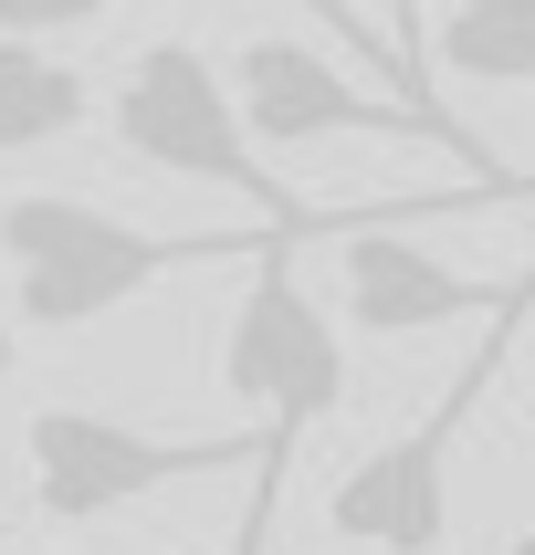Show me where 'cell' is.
Segmentation results:
<instances>
[{"mask_svg":"<svg viewBox=\"0 0 535 555\" xmlns=\"http://www.w3.org/2000/svg\"><path fill=\"white\" fill-rule=\"evenodd\" d=\"M263 242V220L242 231H137V220L94 210V199H63V189H22V199H0V262H11V325L31 336H85L105 314H126L137 294L179 273H211V262H252Z\"/></svg>","mask_w":535,"mask_h":555,"instance_id":"obj_1","label":"cell"},{"mask_svg":"<svg viewBox=\"0 0 535 555\" xmlns=\"http://www.w3.org/2000/svg\"><path fill=\"white\" fill-rule=\"evenodd\" d=\"M294 251H305V242H263V251H252V283H242V305H231V336H220V388H231L242 409H263L242 555L263 545V525H273L283 472H294L305 430L346 399V336H336V314L315 305V283H305Z\"/></svg>","mask_w":535,"mask_h":555,"instance_id":"obj_2","label":"cell"},{"mask_svg":"<svg viewBox=\"0 0 535 555\" xmlns=\"http://www.w3.org/2000/svg\"><path fill=\"white\" fill-rule=\"evenodd\" d=\"M105 126H116V147L137 157V168L231 189V199H252L263 231H283V242H305V251L326 242V210L294 199V189L263 168V147L242 137V105H231V74H220L200 42H148V53L116 74V94H105Z\"/></svg>","mask_w":535,"mask_h":555,"instance_id":"obj_3","label":"cell"},{"mask_svg":"<svg viewBox=\"0 0 535 555\" xmlns=\"http://www.w3.org/2000/svg\"><path fill=\"white\" fill-rule=\"evenodd\" d=\"M525 305H535V273L504 283V305L483 314V346L451 367L431 420L399 430V440H378V451H357V462L326 482V534H336V545H357V555H441L451 545V451H462V430H472V409H483V388H494Z\"/></svg>","mask_w":535,"mask_h":555,"instance_id":"obj_4","label":"cell"},{"mask_svg":"<svg viewBox=\"0 0 535 555\" xmlns=\"http://www.w3.org/2000/svg\"><path fill=\"white\" fill-rule=\"evenodd\" d=\"M22 462H31V514H42V525H105V514H126V503L168 493V482H200V472L252 462V440L137 430V420H105V409L42 399L22 420Z\"/></svg>","mask_w":535,"mask_h":555,"instance_id":"obj_5","label":"cell"},{"mask_svg":"<svg viewBox=\"0 0 535 555\" xmlns=\"http://www.w3.org/2000/svg\"><path fill=\"white\" fill-rule=\"evenodd\" d=\"M231 105H242V137H252V147H315V137H431V147H451L472 168V189H535V179H514V168H494V147H483L472 126L431 116V105H409V94L346 85L315 42H242V53H231Z\"/></svg>","mask_w":535,"mask_h":555,"instance_id":"obj_6","label":"cell"},{"mask_svg":"<svg viewBox=\"0 0 535 555\" xmlns=\"http://www.w3.org/2000/svg\"><path fill=\"white\" fill-rule=\"evenodd\" d=\"M451 210V199H399V210H326V251H336V305L357 336H431L462 314H494L504 283L441 262L409 220Z\"/></svg>","mask_w":535,"mask_h":555,"instance_id":"obj_7","label":"cell"},{"mask_svg":"<svg viewBox=\"0 0 535 555\" xmlns=\"http://www.w3.org/2000/svg\"><path fill=\"white\" fill-rule=\"evenodd\" d=\"M431 74H462V85H535V0H441Z\"/></svg>","mask_w":535,"mask_h":555,"instance_id":"obj_8","label":"cell"},{"mask_svg":"<svg viewBox=\"0 0 535 555\" xmlns=\"http://www.w3.org/2000/svg\"><path fill=\"white\" fill-rule=\"evenodd\" d=\"M85 116H94V85L63 53H42V42H0V157L63 147Z\"/></svg>","mask_w":535,"mask_h":555,"instance_id":"obj_9","label":"cell"},{"mask_svg":"<svg viewBox=\"0 0 535 555\" xmlns=\"http://www.w3.org/2000/svg\"><path fill=\"white\" fill-rule=\"evenodd\" d=\"M273 11H315V22L336 31V42H357V53H368L378 74H399V94H409V105H431V94L409 85V63H399V42H388V31H378V22H357V0H273ZM431 116H441V105H431Z\"/></svg>","mask_w":535,"mask_h":555,"instance_id":"obj_10","label":"cell"},{"mask_svg":"<svg viewBox=\"0 0 535 555\" xmlns=\"http://www.w3.org/2000/svg\"><path fill=\"white\" fill-rule=\"evenodd\" d=\"M116 0H0V42H42V31H85Z\"/></svg>","mask_w":535,"mask_h":555,"instance_id":"obj_11","label":"cell"},{"mask_svg":"<svg viewBox=\"0 0 535 555\" xmlns=\"http://www.w3.org/2000/svg\"><path fill=\"white\" fill-rule=\"evenodd\" d=\"M388 42H399V63H409V85L431 94V42H420V0H388ZM441 105V94H431Z\"/></svg>","mask_w":535,"mask_h":555,"instance_id":"obj_12","label":"cell"},{"mask_svg":"<svg viewBox=\"0 0 535 555\" xmlns=\"http://www.w3.org/2000/svg\"><path fill=\"white\" fill-rule=\"evenodd\" d=\"M0 377H11V325H0Z\"/></svg>","mask_w":535,"mask_h":555,"instance_id":"obj_13","label":"cell"},{"mask_svg":"<svg viewBox=\"0 0 535 555\" xmlns=\"http://www.w3.org/2000/svg\"><path fill=\"white\" fill-rule=\"evenodd\" d=\"M504 555H535V534H514V545H504Z\"/></svg>","mask_w":535,"mask_h":555,"instance_id":"obj_14","label":"cell"},{"mask_svg":"<svg viewBox=\"0 0 535 555\" xmlns=\"http://www.w3.org/2000/svg\"><path fill=\"white\" fill-rule=\"evenodd\" d=\"M525 273H535V262H525ZM525 325H535V314H525Z\"/></svg>","mask_w":535,"mask_h":555,"instance_id":"obj_15","label":"cell"}]
</instances>
